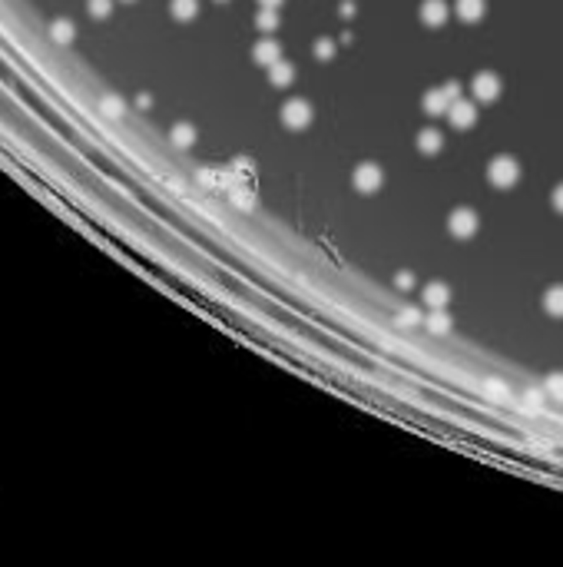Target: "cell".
<instances>
[{
  "instance_id": "26",
  "label": "cell",
  "mask_w": 563,
  "mask_h": 567,
  "mask_svg": "<svg viewBox=\"0 0 563 567\" xmlns=\"http://www.w3.org/2000/svg\"><path fill=\"white\" fill-rule=\"evenodd\" d=\"M550 203H553V209H557V213H563V183H560V186H557V189H553V196H550Z\"/></svg>"
},
{
  "instance_id": "27",
  "label": "cell",
  "mask_w": 563,
  "mask_h": 567,
  "mask_svg": "<svg viewBox=\"0 0 563 567\" xmlns=\"http://www.w3.org/2000/svg\"><path fill=\"white\" fill-rule=\"evenodd\" d=\"M103 109H107V113H119V109H123V103H119L116 97H107V100H103Z\"/></svg>"
},
{
  "instance_id": "19",
  "label": "cell",
  "mask_w": 563,
  "mask_h": 567,
  "mask_svg": "<svg viewBox=\"0 0 563 567\" xmlns=\"http://www.w3.org/2000/svg\"><path fill=\"white\" fill-rule=\"evenodd\" d=\"M169 11H173L176 20H193L195 13H199V0H173Z\"/></svg>"
},
{
  "instance_id": "28",
  "label": "cell",
  "mask_w": 563,
  "mask_h": 567,
  "mask_svg": "<svg viewBox=\"0 0 563 567\" xmlns=\"http://www.w3.org/2000/svg\"><path fill=\"white\" fill-rule=\"evenodd\" d=\"M341 17H355V0H341Z\"/></svg>"
},
{
  "instance_id": "5",
  "label": "cell",
  "mask_w": 563,
  "mask_h": 567,
  "mask_svg": "<svg viewBox=\"0 0 563 567\" xmlns=\"http://www.w3.org/2000/svg\"><path fill=\"white\" fill-rule=\"evenodd\" d=\"M381 183H385V173H381L378 163H358L355 169V189L358 193H378Z\"/></svg>"
},
{
  "instance_id": "3",
  "label": "cell",
  "mask_w": 563,
  "mask_h": 567,
  "mask_svg": "<svg viewBox=\"0 0 563 567\" xmlns=\"http://www.w3.org/2000/svg\"><path fill=\"white\" fill-rule=\"evenodd\" d=\"M312 103L302 97H292L285 100V107H282V123L289 126V130H305L308 123H312Z\"/></svg>"
},
{
  "instance_id": "2",
  "label": "cell",
  "mask_w": 563,
  "mask_h": 567,
  "mask_svg": "<svg viewBox=\"0 0 563 567\" xmlns=\"http://www.w3.org/2000/svg\"><path fill=\"white\" fill-rule=\"evenodd\" d=\"M447 229H451V236H457V239H471L477 229H480V216H477L471 206H457L451 216H447Z\"/></svg>"
},
{
  "instance_id": "31",
  "label": "cell",
  "mask_w": 563,
  "mask_h": 567,
  "mask_svg": "<svg viewBox=\"0 0 563 567\" xmlns=\"http://www.w3.org/2000/svg\"><path fill=\"white\" fill-rule=\"evenodd\" d=\"M123 4H133V0H123Z\"/></svg>"
},
{
  "instance_id": "12",
  "label": "cell",
  "mask_w": 563,
  "mask_h": 567,
  "mask_svg": "<svg viewBox=\"0 0 563 567\" xmlns=\"http://www.w3.org/2000/svg\"><path fill=\"white\" fill-rule=\"evenodd\" d=\"M454 13L464 23H477L488 13V0H454Z\"/></svg>"
},
{
  "instance_id": "32",
  "label": "cell",
  "mask_w": 563,
  "mask_h": 567,
  "mask_svg": "<svg viewBox=\"0 0 563 567\" xmlns=\"http://www.w3.org/2000/svg\"><path fill=\"white\" fill-rule=\"evenodd\" d=\"M219 4H226V0H219Z\"/></svg>"
},
{
  "instance_id": "4",
  "label": "cell",
  "mask_w": 563,
  "mask_h": 567,
  "mask_svg": "<svg viewBox=\"0 0 563 567\" xmlns=\"http://www.w3.org/2000/svg\"><path fill=\"white\" fill-rule=\"evenodd\" d=\"M471 97H474L477 103H494V100L500 97V77L490 73V70L474 73V80H471Z\"/></svg>"
},
{
  "instance_id": "30",
  "label": "cell",
  "mask_w": 563,
  "mask_h": 567,
  "mask_svg": "<svg viewBox=\"0 0 563 567\" xmlns=\"http://www.w3.org/2000/svg\"><path fill=\"white\" fill-rule=\"evenodd\" d=\"M259 4H262V7H279L282 0H259Z\"/></svg>"
},
{
  "instance_id": "11",
  "label": "cell",
  "mask_w": 563,
  "mask_h": 567,
  "mask_svg": "<svg viewBox=\"0 0 563 567\" xmlns=\"http://www.w3.org/2000/svg\"><path fill=\"white\" fill-rule=\"evenodd\" d=\"M265 70H269V83H272V87L285 90V87H292V83H295V64H289V60H275V64L265 66Z\"/></svg>"
},
{
  "instance_id": "1",
  "label": "cell",
  "mask_w": 563,
  "mask_h": 567,
  "mask_svg": "<svg viewBox=\"0 0 563 567\" xmlns=\"http://www.w3.org/2000/svg\"><path fill=\"white\" fill-rule=\"evenodd\" d=\"M488 179L497 186V189H510V186H517V179H520V163L507 153L494 156L488 163Z\"/></svg>"
},
{
  "instance_id": "7",
  "label": "cell",
  "mask_w": 563,
  "mask_h": 567,
  "mask_svg": "<svg viewBox=\"0 0 563 567\" xmlns=\"http://www.w3.org/2000/svg\"><path fill=\"white\" fill-rule=\"evenodd\" d=\"M451 103H454V97L447 93V87H434L424 93L421 107L428 117H447V109H451Z\"/></svg>"
},
{
  "instance_id": "18",
  "label": "cell",
  "mask_w": 563,
  "mask_h": 567,
  "mask_svg": "<svg viewBox=\"0 0 563 567\" xmlns=\"http://www.w3.org/2000/svg\"><path fill=\"white\" fill-rule=\"evenodd\" d=\"M73 33H76V27L66 20V17H60V20L50 23V37H54L56 44H70V40H73Z\"/></svg>"
},
{
  "instance_id": "29",
  "label": "cell",
  "mask_w": 563,
  "mask_h": 567,
  "mask_svg": "<svg viewBox=\"0 0 563 567\" xmlns=\"http://www.w3.org/2000/svg\"><path fill=\"white\" fill-rule=\"evenodd\" d=\"M523 398H527V405H540L543 402V395L533 392V388H527V395H523Z\"/></svg>"
},
{
  "instance_id": "13",
  "label": "cell",
  "mask_w": 563,
  "mask_h": 567,
  "mask_svg": "<svg viewBox=\"0 0 563 567\" xmlns=\"http://www.w3.org/2000/svg\"><path fill=\"white\" fill-rule=\"evenodd\" d=\"M441 146H444V136L434 130V126H428V130L418 133V150H421L424 156H434V153H441Z\"/></svg>"
},
{
  "instance_id": "24",
  "label": "cell",
  "mask_w": 563,
  "mask_h": 567,
  "mask_svg": "<svg viewBox=\"0 0 563 567\" xmlns=\"http://www.w3.org/2000/svg\"><path fill=\"white\" fill-rule=\"evenodd\" d=\"M484 395H490V398H507V388H504L497 378H490V382H484Z\"/></svg>"
},
{
  "instance_id": "10",
  "label": "cell",
  "mask_w": 563,
  "mask_h": 567,
  "mask_svg": "<svg viewBox=\"0 0 563 567\" xmlns=\"http://www.w3.org/2000/svg\"><path fill=\"white\" fill-rule=\"evenodd\" d=\"M421 299L428 309H447V302H451V285L447 282H428L421 289Z\"/></svg>"
},
{
  "instance_id": "17",
  "label": "cell",
  "mask_w": 563,
  "mask_h": 567,
  "mask_svg": "<svg viewBox=\"0 0 563 567\" xmlns=\"http://www.w3.org/2000/svg\"><path fill=\"white\" fill-rule=\"evenodd\" d=\"M255 27L262 33H275L279 30V7H262L259 17H255Z\"/></svg>"
},
{
  "instance_id": "8",
  "label": "cell",
  "mask_w": 563,
  "mask_h": 567,
  "mask_svg": "<svg viewBox=\"0 0 563 567\" xmlns=\"http://www.w3.org/2000/svg\"><path fill=\"white\" fill-rule=\"evenodd\" d=\"M252 60H255L259 66H272L275 60H282L279 40H272V33H262V40L255 44V50H252Z\"/></svg>"
},
{
  "instance_id": "14",
  "label": "cell",
  "mask_w": 563,
  "mask_h": 567,
  "mask_svg": "<svg viewBox=\"0 0 563 567\" xmlns=\"http://www.w3.org/2000/svg\"><path fill=\"white\" fill-rule=\"evenodd\" d=\"M424 326L431 328V332H437V335H444L447 328L454 326V318H451V312H447V309H431V312L424 316Z\"/></svg>"
},
{
  "instance_id": "22",
  "label": "cell",
  "mask_w": 563,
  "mask_h": 567,
  "mask_svg": "<svg viewBox=\"0 0 563 567\" xmlns=\"http://www.w3.org/2000/svg\"><path fill=\"white\" fill-rule=\"evenodd\" d=\"M547 395H550V398H557V402H563V371H553V375H547Z\"/></svg>"
},
{
  "instance_id": "16",
  "label": "cell",
  "mask_w": 563,
  "mask_h": 567,
  "mask_svg": "<svg viewBox=\"0 0 563 567\" xmlns=\"http://www.w3.org/2000/svg\"><path fill=\"white\" fill-rule=\"evenodd\" d=\"M169 140H173L176 146H183V150L186 146H193L195 143V126L193 123H176L173 130H169Z\"/></svg>"
},
{
  "instance_id": "21",
  "label": "cell",
  "mask_w": 563,
  "mask_h": 567,
  "mask_svg": "<svg viewBox=\"0 0 563 567\" xmlns=\"http://www.w3.org/2000/svg\"><path fill=\"white\" fill-rule=\"evenodd\" d=\"M87 11L97 17V20H107L113 13V0H87Z\"/></svg>"
},
{
  "instance_id": "25",
  "label": "cell",
  "mask_w": 563,
  "mask_h": 567,
  "mask_svg": "<svg viewBox=\"0 0 563 567\" xmlns=\"http://www.w3.org/2000/svg\"><path fill=\"white\" fill-rule=\"evenodd\" d=\"M394 285H398V289H411V285H414V275H411V273H398V275H394Z\"/></svg>"
},
{
  "instance_id": "9",
  "label": "cell",
  "mask_w": 563,
  "mask_h": 567,
  "mask_svg": "<svg viewBox=\"0 0 563 567\" xmlns=\"http://www.w3.org/2000/svg\"><path fill=\"white\" fill-rule=\"evenodd\" d=\"M447 17H451L447 0H424L421 4V23H428V27H441V23H447Z\"/></svg>"
},
{
  "instance_id": "20",
  "label": "cell",
  "mask_w": 563,
  "mask_h": 567,
  "mask_svg": "<svg viewBox=\"0 0 563 567\" xmlns=\"http://www.w3.org/2000/svg\"><path fill=\"white\" fill-rule=\"evenodd\" d=\"M312 50H315V56H318L322 64H328V60L335 56V40H332V37H318Z\"/></svg>"
},
{
  "instance_id": "23",
  "label": "cell",
  "mask_w": 563,
  "mask_h": 567,
  "mask_svg": "<svg viewBox=\"0 0 563 567\" xmlns=\"http://www.w3.org/2000/svg\"><path fill=\"white\" fill-rule=\"evenodd\" d=\"M398 322H401V326H421L424 318H421V312H418L414 306H408L404 312H398Z\"/></svg>"
},
{
  "instance_id": "6",
  "label": "cell",
  "mask_w": 563,
  "mask_h": 567,
  "mask_svg": "<svg viewBox=\"0 0 563 567\" xmlns=\"http://www.w3.org/2000/svg\"><path fill=\"white\" fill-rule=\"evenodd\" d=\"M447 120L454 130H471L477 123V100H454L447 109Z\"/></svg>"
},
{
  "instance_id": "15",
  "label": "cell",
  "mask_w": 563,
  "mask_h": 567,
  "mask_svg": "<svg viewBox=\"0 0 563 567\" xmlns=\"http://www.w3.org/2000/svg\"><path fill=\"white\" fill-rule=\"evenodd\" d=\"M543 309H547L550 316L563 318V285H550V289L543 292Z\"/></svg>"
}]
</instances>
